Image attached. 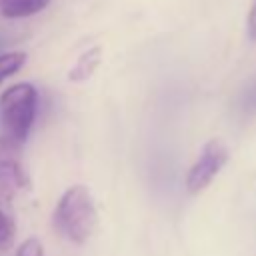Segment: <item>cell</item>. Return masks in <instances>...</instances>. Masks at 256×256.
<instances>
[{"label":"cell","mask_w":256,"mask_h":256,"mask_svg":"<svg viewBox=\"0 0 256 256\" xmlns=\"http://www.w3.org/2000/svg\"><path fill=\"white\" fill-rule=\"evenodd\" d=\"M38 94L32 84H14L0 96V130L2 138L22 146L26 140L34 116H36Z\"/></svg>","instance_id":"obj_2"},{"label":"cell","mask_w":256,"mask_h":256,"mask_svg":"<svg viewBox=\"0 0 256 256\" xmlns=\"http://www.w3.org/2000/svg\"><path fill=\"white\" fill-rule=\"evenodd\" d=\"M26 62V54L24 52H6L0 54V82L14 76Z\"/></svg>","instance_id":"obj_7"},{"label":"cell","mask_w":256,"mask_h":256,"mask_svg":"<svg viewBox=\"0 0 256 256\" xmlns=\"http://www.w3.org/2000/svg\"><path fill=\"white\" fill-rule=\"evenodd\" d=\"M50 0H14L2 14L6 18H22V16H30L40 12L42 8L48 6Z\"/></svg>","instance_id":"obj_6"},{"label":"cell","mask_w":256,"mask_h":256,"mask_svg":"<svg viewBox=\"0 0 256 256\" xmlns=\"http://www.w3.org/2000/svg\"><path fill=\"white\" fill-rule=\"evenodd\" d=\"M240 110L244 114L256 112V78H252V82H248L244 92L240 94Z\"/></svg>","instance_id":"obj_8"},{"label":"cell","mask_w":256,"mask_h":256,"mask_svg":"<svg viewBox=\"0 0 256 256\" xmlns=\"http://www.w3.org/2000/svg\"><path fill=\"white\" fill-rule=\"evenodd\" d=\"M16 256H44L42 242H40L38 238H28V240H24V242L18 246Z\"/></svg>","instance_id":"obj_9"},{"label":"cell","mask_w":256,"mask_h":256,"mask_svg":"<svg viewBox=\"0 0 256 256\" xmlns=\"http://www.w3.org/2000/svg\"><path fill=\"white\" fill-rule=\"evenodd\" d=\"M20 148L0 136V202H8L18 190L28 186V176L20 162Z\"/></svg>","instance_id":"obj_4"},{"label":"cell","mask_w":256,"mask_h":256,"mask_svg":"<svg viewBox=\"0 0 256 256\" xmlns=\"http://www.w3.org/2000/svg\"><path fill=\"white\" fill-rule=\"evenodd\" d=\"M246 30H248V36H250L252 40H256V0H254L252 6H250L248 22H246Z\"/></svg>","instance_id":"obj_11"},{"label":"cell","mask_w":256,"mask_h":256,"mask_svg":"<svg viewBox=\"0 0 256 256\" xmlns=\"http://www.w3.org/2000/svg\"><path fill=\"white\" fill-rule=\"evenodd\" d=\"M14 238V222L8 214L0 210V246H8Z\"/></svg>","instance_id":"obj_10"},{"label":"cell","mask_w":256,"mask_h":256,"mask_svg":"<svg viewBox=\"0 0 256 256\" xmlns=\"http://www.w3.org/2000/svg\"><path fill=\"white\" fill-rule=\"evenodd\" d=\"M12 2H14V0H0V12H4Z\"/></svg>","instance_id":"obj_12"},{"label":"cell","mask_w":256,"mask_h":256,"mask_svg":"<svg viewBox=\"0 0 256 256\" xmlns=\"http://www.w3.org/2000/svg\"><path fill=\"white\" fill-rule=\"evenodd\" d=\"M226 160H228V148H226V144L222 140L214 138V140L206 142L202 152H200V156H198V160L188 170L186 190L190 194L202 192L216 178V174L222 170Z\"/></svg>","instance_id":"obj_3"},{"label":"cell","mask_w":256,"mask_h":256,"mask_svg":"<svg viewBox=\"0 0 256 256\" xmlns=\"http://www.w3.org/2000/svg\"><path fill=\"white\" fill-rule=\"evenodd\" d=\"M98 222L92 194L86 186L76 184L68 188L54 210V226L74 244L86 242Z\"/></svg>","instance_id":"obj_1"},{"label":"cell","mask_w":256,"mask_h":256,"mask_svg":"<svg viewBox=\"0 0 256 256\" xmlns=\"http://www.w3.org/2000/svg\"><path fill=\"white\" fill-rule=\"evenodd\" d=\"M100 56H102V50H100L98 46L88 48V50L76 60V64H74V68L70 70L68 78H70L72 82H82V80L90 78L92 72L96 70V66L100 64Z\"/></svg>","instance_id":"obj_5"}]
</instances>
